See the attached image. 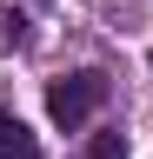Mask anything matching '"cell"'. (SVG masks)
<instances>
[{
    "label": "cell",
    "instance_id": "obj_4",
    "mask_svg": "<svg viewBox=\"0 0 153 159\" xmlns=\"http://www.w3.org/2000/svg\"><path fill=\"white\" fill-rule=\"evenodd\" d=\"M33 7H53V0H33Z\"/></svg>",
    "mask_w": 153,
    "mask_h": 159
},
{
    "label": "cell",
    "instance_id": "obj_2",
    "mask_svg": "<svg viewBox=\"0 0 153 159\" xmlns=\"http://www.w3.org/2000/svg\"><path fill=\"white\" fill-rule=\"evenodd\" d=\"M0 159H40V139L27 133L20 113H0Z\"/></svg>",
    "mask_w": 153,
    "mask_h": 159
},
{
    "label": "cell",
    "instance_id": "obj_1",
    "mask_svg": "<svg viewBox=\"0 0 153 159\" xmlns=\"http://www.w3.org/2000/svg\"><path fill=\"white\" fill-rule=\"evenodd\" d=\"M107 93H113V86H107V73H100V66L60 73V80H47V119H53L60 133H80L87 119L107 106Z\"/></svg>",
    "mask_w": 153,
    "mask_h": 159
},
{
    "label": "cell",
    "instance_id": "obj_5",
    "mask_svg": "<svg viewBox=\"0 0 153 159\" xmlns=\"http://www.w3.org/2000/svg\"><path fill=\"white\" fill-rule=\"evenodd\" d=\"M146 66H153V53H146Z\"/></svg>",
    "mask_w": 153,
    "mask_h": 159
},
{
    "label": "cell",
    "instance_id": "obj_3",
    "mask_svg": "<svg viewBox=\"0 0 153 159\" xmlns=\"http://www.w3.org/2000/svg\"><path fill=\"white\" fill-rule=\"evenodd\" d=\"M87 159H133V146H127V133H120V126H107V133H93V139H87Z\"/></svg>",
    "mask_w": 153,
    "mask_h": 159
}]
</instances>
